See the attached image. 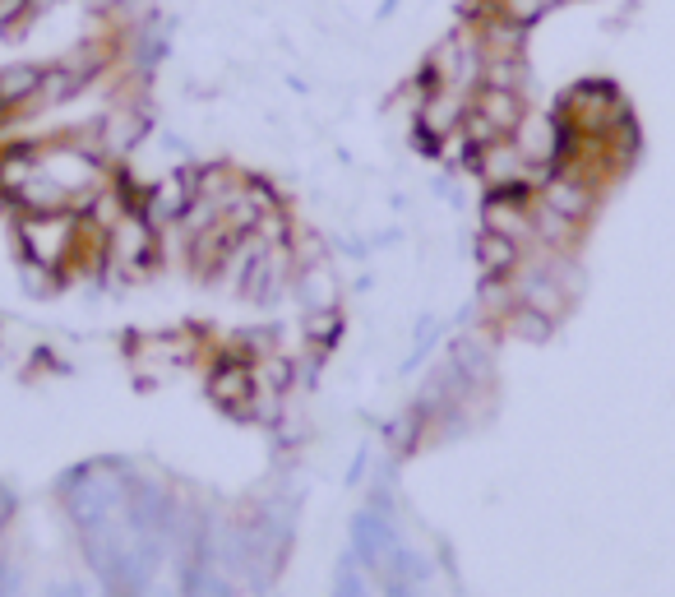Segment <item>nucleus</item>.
<instances>
[{"label":"nucleus","instance_id":"obj_4","mask_svg":"<svg viewBox=\"0 0 675 597\" xmlns=\"http://www.w3.org/2000/svg\"><path fill=\"white\" fill-rule=\"evenodd\" d=\"M42 74H47V65H33V60H15V65H0V116L28 112V107L37 102Z\"/></svg>","mask_w":675,"mask_h":597},{"label":"nucleus","instance_id":"obj_5","mask_svg":"<svg viewBox=\"0 0 675 597\" xmlns=\"http://www.w3.org/2000/svg\"><path fill=\"white\" fill-rule=\"evenodd\" d=\"M477 264H481V273H486L490 283L513 278V269L522 264V246H518V241H509V237L481 232V237H477Z\"/></svg>","mask_w":675,"mask_h":597},{"label":"nucleus","instance_id":"obj_6","mask_svg":"<svg viewBox=\"0 0 675 597\" xmlns=\"http://www.w3.org/2000/svg\"><path fill=\"white\" fill-rule=\"evenodd\" d=\"M490 5H495V15H504L509 24L533 28L542 15H551L555 5H564V0H490Z\"/></svg>","mask_w":675,"mask_h":597},{"label":"nucleus","instance_id":"obj_1","mask_svg":"<svg viewBox=\"0 0 675 597\" xmlns=\"http://www.w3.org/2000/svg\"><path fill=\"white\" fill-rule=\"evenodd\" d=\"M93 232H98L93 222L84 213H69V208L19 213V222H15V237H19V251H24L28 269H42L51 278H60V273H69L74 264H79Z\"/></svg>","mask_w":675,"mask_h":597},{"label":"nucleus","instance_id":"obj_3","mask_svg":"<svg viewBox=\"0 0 675 597\" xmlns=\"http://www.w3.org/2000/svg\"><path fill=\"white\" fill-rule=\"evenodd\" d=\"M195 357H199V338H195V334H181V329L134 338V366L143 370L148 380L176 376V370H185Z\"/></svg>","mask_w":675,"mask_h":597},{"label":"nucleus","instance_id":"obj_7","mask_svg":"<svg viewBox=\"0 0 675 597\" xmlns=\"http://www.w3.org/2000/svg\"><path fill=\"white\" fill-rule=\"evenodd\" d=\"M333 597H365V579H361L356 565H343V574L333 583Z\"/></svg>","mask_w":675,"mask_h":597},{"label":"nucleus","instance_id":"obj_2","mask_svg":"<svg viewBox=\"0 0 675 597\" xmlns=\"http://www.w3.org/2000/svg\"><path fill=\"white\" fill-rule=\"evenodd\" d=\"M208 399L232 412L241 421L259 417V380H255V361L237 357V352H222L208 370Z\"/></svg>","mask_w":675,"mask_h":597}]
</instances>
